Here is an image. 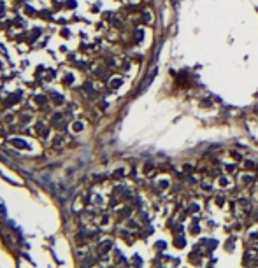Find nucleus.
Returning <instances> with one entry per match:
<instances>
[{
  "label": "nucleus",
  "mask_w": 258,
  "mask_h": 268,
  "mask_svg": "<svg viewBox=\"0 0 258 268\" xmlns=\"http://www.w3.org/2000/svg\"><path fill=\"white\" fill-rule=\"evenodd\" d=\"M2 104H4L5 109H11V107H14V105L23 104V91H21V90H16V91L11 93L5 100H2Z\"/></svg>",
  "instance_id": "obj_1"
},
{
  "label": "nucleus",
  "mask_w": 258,
  "mask_h": 268,
  "mask_svg": "<svg viewBox=\"0 0 258 268\" xmlns=\"http://www.w3.org/2000/svg\"><path fill=\"white\" fill-rule=\"evenodd\" d=\"M67 119L65 112H60V111H55V112L49 114V125L55 128H62L63 126V121Z\"/></svg>",
  "instance_id": "obj_2"
},
{
  "label": "nucleus",
  "mask_w": 258,
  "mask_h": 268,
  "mask_svg": "<svg viewBox=\"0 0 258 268\" xmlns=\"http://www.w3.org/2000/svg\"><path fill=\"white\" fill-rule=\"evenodd\" d=\"M81 90H83V93L88 97V98H97L98 97V91H97V88H95V83H91V81H88V79L81 84Z\"/></svg>",
  "instance_id": "obj_3"
},
{
  "label": "nucleus",
  "mask_w": 258,
  "mask_h": 268,
  "mask_svg": "<svg viewBox=\"0 0 258 268\" xmlns=\"http://www.w3.org/2000/svg\"><path fill=\"white\" fill-rule=\"evenodd\" d=\"M49 100H51V105L56 107V109H60V107L67 105V100L63 97L62 93L58 91H49Z\"/></svg>",
  "instance_id": "obj_4"
},
{
  "label": "nucleus",
  "mask_w": 258,
  "mask_h": 268,
  "mask_svg": "<svg viewBox=\"0 0 258 268\" xmlns=\"http://www.w3.org/2000/svg\"><path fill=\"white\" fill-rule=\"evenodd\" d=\"M76 81H77V77L72 70H65L62 74V83L67 86V88H74V86H76Z\"/></svg>",
  "instance_id": "obj_5"
},
{
  "label": "nucleus",
  "mask_w": 258,
  "mask_h": 268,
  "mask_svg": "<svg viewBox=\"0 0 258 268\" xmlns=\"http://www.w3.org/2000/svg\"><path fill=\"white\" fill-rule=\"evenodd\" d=\"M107 86H109L111 91H116V90H119L123 86V77L121 76H111L109 81H107Z\"/></svg>",
  "instance_id": "obj_6"
},
{
  "label": "nucleus",
  "mask_w": 258,
  "mask_h": 268,
  "mask_svg": "<svg viewBox=\"0 0 258 268\" xmlns=\"http://www.w3.org/2000/svg\"><path fill=\"white\" fill-rule=\"evenodd\" d=\"M41 35H42V30H41V28H32L30 32H28L27 41H25V42H27L28 46H34L35 41H37V39H39Z\"/></svg>",
  "instance_id": "obj_7"
},
{
  "label": "nucleus",
  "mask_w": 258,
  "mask_h": 268,
  "mask_svg": "<svg viewBox=\"0 0 258 268\" xmlns=\"http://www.w3.org/2000/svg\"><path fill=\"white\" fill-rule=\"evenodd\" d=\"M0 119H2V123H4V125L11 126V125H14V123L18 121V116H16L13 111H5V112L2 114V118H0Z\"/></svg>",
  "instance_id": "obj_8"
},
{
  "label": "nucleus",
  "mask_w": 258,
  "mask_h": 268,
  "mask_svg": "<svg viewBox=\"0 0 258 268\" xmlns=\"http://www.w3.org/2000/svg\"><path fill=\"white\" fill-rule=\"evenodd\" d=\"M69 130H70V133H81L84 130V121L83 119H72L69 125Z\"/></svg>",
  "instance_id": "obj_9"
},
{
  "label": "nucleus",
  "mask_w": 258,
  "mask_h": 268,
  "mask_svg": "<svg viewBox=\"0 0 258 268\" xmlns=\"http://www.w3.org/2000/svg\"><path fill=\"white\" fill-rule=\"evenodd\" d=\"M55 11L53 9H41L39 12H37V18L39 19H44V21H53L55 19V14H53Z\"/></svg>",
  "instance_id": "obj_10"
},
{
  "label": "nucleus",
  "mask_w": 258,
  "mask_h": 268,
  "mask_svg": "<svg viewBox=\"0 0 258 268\" xmlns=\"http://www.w3.org/2000/svg\"><path fill=\"white\" fill-rule=\"evenodd\" d=\"M18 121H20V125H30L32 121H34V116L30 111H23V112L18 116Z\"/></svg>",
  "instance_id": "obj_11"
},
{
  "label": "nucleus",
  "mask_w": 258,
  "mask_h": 268,
  "mask_svg": "<svg viewBox=\"0 0 258 268\" xmlns=\"http://www.w3.org/2000/svg\"><path fill=\"white\" fill-rule=\"evenodd\" d=\"M21 11H23V14L27 16V18H37V12H39V11H35L30 4H23V5H21Z\"/></svg>",
  "instance_id": "obj_12"
},
{
  "label": "nucleus",
  "mask_w": 258,
  "mask_h": 268,
  "mask_svg": "<svg viewBox=\"0 0 258 268\" xmlns=\"http://www.w3.org/2000/svg\"><path fill=\"white\" fill-rule=\"evenodd\" d=\"M55 79H56V70H53V69H46L44 76H42V83H53Z\"/></svg>",
  "instance_id": "obj_13"
},
{
  "label": "nucleus",
  "mask_w": 258,
  "mask_h": 268,
  "mask_svg": "<svg viewBox=\"0 0 258 268\" xmlns=\"http://www.w3.org/2000/svg\"><path fill=\"white\" fill-rule=\"evenodd\" d=\"M25 25H27V21H25L23 18H20V16H16V18H13V26H11V28L23 30V28H25Z\"/></svg>",
  "instance_id": "obj_14"
},
{
  "label": "nucleus",
  "mask_w": 258,
  "mask_h": 268,
  "mask_svg": "<svg viewBox=\"0 0 258 268\" xmlns=\"http://www.w3.org/2000/svg\"><path fill=\"white\" fill-rule=\"evenodd\" d=\"M140 21L149 25V23H153V14L149 12V11H142V14H140Z\"/></svg>",
  "instance_id": "obj_15"
},
{
  "label": "nucleus",
  "mask_w": 258,
  "mask_h": 268,
  "mask_svg": "<svg viewBox=\"0 0 258 268\" xmlns=\"http://www.w3.org/2000/svg\"><path fill=\"white\" fill-rule=\"evenodd\" d=\"M76 7H77L76 0H63V9L65 11H74Z\"/></svg>",
  "instance_id": "obj_16"
},
{
  "label": "nucleus",
  "mask_w": 258,
  "mask_h": 268,
  "mask_svg": "<svg viewBox=\"0 0 258 268\" xmlns=\"http://www.w3.org/2000/svg\"><path fill=\"white\" fill-rule=\"evenodd\" d=\"M60 37H62V39H70V37H72V32H70L67 26H62V28H60Z\"/></svg>",
  "instance_id": "obj_17"
},
{
  "label": "nucleus",
  "mask_w": 258,
  "mask_h": 268,
  "mask_svg": "<svg viewBox=\"0 0 258 268\" xmlns=\"http://www.w3.org/2000/svg\"><path fill=\"white\" fill-rule=\"evenodd\" d=\"M184 244H186V240H184V237H176V240H174V245L177 247V249H183V247H184Z\"/></svg>",
  "instance_id": "obj_18"
},
{
  "label": "nucleus",
  "mask_w": 258,
  "mask_h": 268,
  "mask_svg": "<svg viewBox=\"0 0 258 268\" xmlns=\"http://www.w3.org/2000/svg\"><path fill=\"white\" fill-rule=\"evenodd\" d=\"M74 65H76V69H81V70H88V67H90V65L86 63L84 60H77Z\"/></svg>",
  "instance_id": "obj_19"
},
{
  "label": "nucleus",
  "mask_w": 258,
  "mask_h": 268,
  "mask_svg": "<svg viewBox=\"0 0 258 268\" xmlns=\"http://www.w3.org/2000/svg\"><path fill=\"white\" fill-rule=\"evenodd\" d=\"M53 21H55V23H58V25H63V26H65V25L69 23V18H65V16H56V18L53 19Z\"/></svg>",
  "instance_id": "obj_20"
},
{
  "label": "nucleus",
  "mask_w": 258,
  "mask_h": 268,
  "mask_svg": "<svg viewBox=\"0 0 258 268\" xmlns=\"http://www.w3.org/2000/svg\"><path fill=\"white\" fill-rule=\"evenodd\" d=\"M16 77V72L11 70V72H4V76H2V79L4 81H13V79Z\"/></svg>",
  "instance_id": "obj_21"
},
{
  "label": "nucleus",
  "mask_w": 258,
  "mask_h": 268,
  "mask_svg": "<svg viewBox=\"0 0 258 268\" xmlns=\"http://www.w3.org/2000/svg\"><path fill=\"white\" fill-rule=\"evenodd\" d=\"M112 175L116 177V179H121V177H125V168H116L112 172Z\"/></svg>",
  "instance_id": "obj_22"
},
{
  "label": "nucleus",
  "mask_w": 258,
  "mask_h": 268,
  "mask_svg": "<svg viewBox=\"0 0 258 268\" xmlns=\"http://www.w3.org/2000/svg\"><path fill=\"white\" fill-rule=\"evenodd\" d=\"M218 184H220V188H227V186H230V181H228L227 177H220Z\"/></svg>",
  "instance_id": "obj_23"
},
{
  "label": "nucleus",
  "mask_w": 258,
  "mask_h": 268,
  "mask_svg": "<svg viewBox=\"0 0 258 268\" xmlns=\"http://www.w3.org/2000/svg\"><path fill=\"white\" fill-rule=\"evenodd\" d=\"M142 37H144V32H142V30H135V35H133L135 42H140V41H142Z\"/></svg>",
  "instance_id": "obj_24"
},
{
  "label": "nucleus",
  "mask_w": 258,
  "mask_h": 268,
  "mask_svg": "<svg viewBox=\"0 0 258 268\" xmlns=\"http://www.w3.org/2000/svg\"><path fill=\"white\" fill-rule=\"evenodd\" d=\"M234 240H227V244H225V249H227V251H228V252H232V251H234Z\"/></svg>",
  "instance_id": "obj_25"
},
{
  "label": "nucleus",
  "mask_w": 258,
  "mask_h": 268,
  "mask_svg": "<svg viewBox=\"0 0 258 268\" xmlns=\"http://www.w3.org/2000/svg\"><path fill=\"white\" fill-rule=\"evenodd\" d=\"M5 11H7L5 2H2V0H0V18H2V16H5Z\"/></svg>",
  "instance_id": "obj_26"
},
{
  "label": "nucleus",
  "mask_w": 258,
  "mask_h": 268,
  "mask_svg": "<svg viewBox=\"0 0 258 268\" xmlns=\"http://www.w3.org/2000/svg\"><path fill=\"white\" fill-rule=\"evenodd\" d=\"M244 167L248 170H256V165H255L253 161H244Z\"/></svg>",
  "instance_id": "obj_27"
},
{
  "label": "nucleus",
  "mask_w": 258,
  "mask_h": 268,
  "mask_svg": "<svg viewBox=\"0 0 258 268\" xmlns=\"http://www.w3.org/2000/svg\"><path fill=\"white\" fill-rule=\"evenodd\" d=\"M151 170H153V165H151V163H146V165H144V174H147V175H149V172H151Z\"/></svg>",
  "instance_id": "obj_28"
},
{
  "label": "nucleus",
  "mask_w": 258,
  "mask_h": 268,
  "mask_svg": "<svg viewBox=\"0 0 258 268\" xmlns=\"http://www.w3.org/2000/svg\"><path fill=\"white\" fill-rule=\"evenodd\" d=\"M214 200H216V205H218V207H221V205L225 203V198H223V196H216Z\"/></svg>",
  "instance_id": "obj_29"
},
{
  "label": "nucleus",
  "mask_w": 258,
  "mask_h": 268,
  "mask_svg": "<svg viewBox=\"0 0 258 268\" xmlns=\"http://www.w3.org/2000/svg\"><path fill=\"white\" fill-rule=\"evenodd\" d=\"M98 109L105 111V109H107V102H105V100H100V102H98Z\"/></svg>",
  "instance_id": "obj_30"
},
{
  "label": "nucleus",
  "mask_w": 258,
  "mask_h": 268,
  "mask_svg": "<svg viewBox=\"0 0 258 268\" xmlns=\"http://www.w3.org/2000/svg\"><path fill=\"white\" fill-rule=\"evenodd\" d=\"M242 182H244V184H251V182H253V177L244 175V177H242Z\"/></svg>",
  "instance_id": "obj_31"
},
{
  "label": "nucleus",
  "mask_w": 258,
  "mask_h": 268,
  "mask_svg": "<svg viewBox=\"0 0 258 268\" xmlns=\"http://www.w3.org/2000/svg\"><path fill=\"white\" fill-rule=\"evenodd\" d=\"M190 231L193 233V235H197V233L200 231V228H198V226H191V230H190Z\"/></svg>",
  "instance_id": "obj_32"
},
{
  "label": "nucleus",
  "mask_w": 258,
  "mask_h": 268,
  "mask_svg": "<svg viewBox=\"0 0 258 268\" xmlns=\"http://www.w3.org/2000/svg\"><path fill=\"white\" fill-rule=\"evenodd\" d=\"M190 261H191V263H198V256L191 254V256H190Z\"/></svg>",
  "instance_id": "obj_33"
},
{
  "label": "nucleus",
  "mask_w": 258,
  "mask_h": 268,
  "mask_svg": "<svg viewBox=\"0 0 258 268\" xmlns=\"http://www.w3.org/2000/svg\"><path fill=\"white\" fill-rule=\"evenodd\" d=\"M225 170H227V172H234V170H235V165H227Z\"/></svg>",
  "instance_id": "obj_34"
},
{
  "label": "nucleus",
  "mask_w": 258,
  "mask_h": 268,
  "mask_svg": "<svg viewBox=\"0 0 258 268\" xmlns=\"http://www.w3.org/2000/svg\"><path fill=\"white\" fill-rule=\"evenodd\" d=\"M58 51H60V53H65V55H67V53H70L69 48H65V46H60V49H58Z\"/></svg>",
  "instance_id": "obj_35"
},
{
  "label": "nucleus",
  "mask_w": 258,
  "mask_h": 268,
  "mask_svg": "<svg viewBox=\"0 0 258 268\" xmlns=\"http://www.w3.org/2000/svg\"><path fill=\"white\" fill-rule=\"evenodd\" d=\"M249 237H251V238H258V228H256V231H251Z\"/></svg>",
  "instance_id": "obj_36"
},
{
  "label": "nucleus",
  "mask_w": 258,
  "mask_h": 268,
  "mask_svg": "<svg viewBox=\"0 0 258 268\" xmlns=\"http://www.w3.org/2000/svg\"><path fill=\"white\" fill-rule=\"evenodd\" d=\"M4 69H5V63H4V60L0 58V70H4Z\"/></svg>",
  "instance_id": "obj_37"
},
{
  "label": "nucleus",
  "mask_w": 258,
  "mask_h": 268,
  "mask_svg": "<svg viewBox=\"0 0 258 268\" xmlns=\"http://www.w3.org/2000/svg\"><path fill=\"white\" fill-rule=\"evenodd\" d=\"M184 172H191V167H190V165H184Z\"/></svg>",
  "instance_id": "obj_38"
}]
</instances>
